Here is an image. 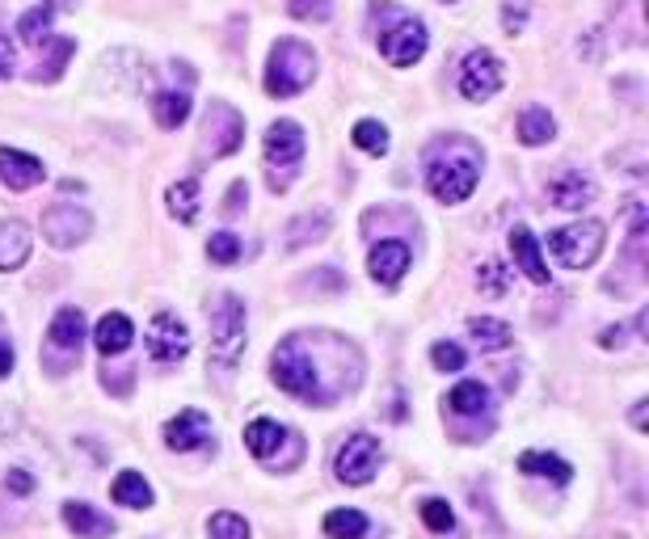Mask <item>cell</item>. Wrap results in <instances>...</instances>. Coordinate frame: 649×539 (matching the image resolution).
<instances>
[{
  "instance_id": "6da1fadb",
  "label": "cell",
  "mask_w": 649,
  "mask_h": 539,
  "mask_svg": "<svg viewBox=\"0 0 649 539\" xmlns=\"http://www.w3.org/2000/svg\"><path fill=\"white\" fill-rule=\"evenodd\" d=\"M270 371H274V384L291 392V397L309 400V405H329V388H325V371L316 363V354L304 346V337H288L274 358H270Z\"/></svg>"
},
{
  "instance_id": "7a4b0ae2",
  "label": "cell",
  "mask_w": 649,
  "mask_h": 539,
  "mask_svg": "<svg viewBox=\"0 0 649 539\" xmlns=\"http://www.w3.org/2000/svg\"><path fill=\"white\" fill-rule=\"evenodd\" d=\"M316 55L300 39H279L270 51V68H266V94L270 97H295L313 85Z\"/></svg>"
},
{
  "instance_id": "3957f363",
  "label": "cell",
  "mask_w": 649,
  "mask_h": 539,
  "mask_svg": "<svg viewBox=\"0 0 649 539\" xmlns=\"http://www.w3.org/2000/svg\"><path fill=\"white\" fill-rule=\"evenodd\" d=\"M477 177H482V161L477 152H447V157H434L431 169H426V186L439 203H464L473 190H477Z\"/></svg>"
},
{
  "instance_id": "277c9868",
  "label": "cell",
  "mask_w": 649,
  "mask_h": 539,
  "mask_svg": "<svg viewBox=\"0 0 649 539\" xmlns=\"http://www.w3.org/2000/svg\"><path fill=\"white\" fill-rule=\"evenodd\" d=\"M603 245H607V228H603L599 219H577L570 228L549 233V249H553L556 261H561L565 270H586V266H595L603 254Z\"/></svg>"
},
{
  "instance_id": "5b68a950",
  "label": "cell",
  "mask_w": 649,
  "mask_h": 539,
  "mask_svg": "<svg viewBox=\"0 0 649 539\" xmlns=\"http://www.w3.org/2000/svg\"><path fill=\"white\" fill-rule=\"evenodd\" d=\"M245 351V304L232 295V291H224L212 308V358H216L219 367H232Z\"/></svg>"
},
{
  "instance_id": "8992f818",
  "label": "cell",
  "mask_w": 649,
  "mask_h": 539,
  "mask_svg": "<svg viewBox=\"0 0 649 539\" xmlns=\"http://www.w3.org/2000/svg\"><path fill=\"white\" fill-rule=\"evenodd\" d=\"M388 18H392V25L380 30V55L392 68L418 64L426 55V25L418 18H409V13H397V9H388Z\"/></svg>"
},
{
  "instance_id": "52a82bcc",
  "label": "cell",
  "mask_w": 649,
  "mask_h": 539,
  "mask_svg": "<svg viewBox=\"0 0 649 539\" xmlns=\"http://www.w3.org/2000/svg\"><path fill=\"white\" fill-rule=\"evenodd\" d=\"M245 143V118L228 101H212V110L203 118V157H232Z\"/></svg>"
},
{
  "instance_id": "ba28073f",
  "label": "cell",
  "mask_w": 649,
  "mask_h": 539,
  "mask_svg": "<svg viewBox=\"0 0 649 539\" xmlns=\"http://www.w3.org/2000/svg\"><path fill=\"white\" fill-rule=\"evenodd\" d=\"M502 89V64L494 51H468L464 64H459V94L468 101H489V97Z\"/></svg>"
},
{
  "instance_id": "9c48e42d",
  "label": "cell",
  "mask_w": 649,
  "mask_h": 539,
  "mask_svg": "<svg viewBox=\"0 0 649 539\" xmlns=\"http://www.w3.org/2000/svg\"><path fill=\"white\" fill-rule=\"evenodd\" d=\"M186 351H191V328H186V321H177L173 312H156L152 325H148V354H152V363L173 367V363L186 358Z\"/></svg>"
},
{
  "instance_id": "30bf717a",
  "label": "cell",
  "mask_w": 649,
  "mask_h": 539,
  "mask_svg": "<svg viewBox=\"0 0 649 539\" xmlns=\"http://www.w3.org/2000/svg\"><path fill=\"white\" fill-rule=\"evenodd\" d=\"M89 233H94V219H89L85 207H76V203H55V207L43 212V236H47V245H55V249H73Z\"/></svg>"
},
{
  "instance_id": "8fae6325",
  "label": "cell",
  "mask_w": 649,
  "mask_h": 539,
  "mask_svg": "<svg viewBox=\"0 0 649 539\" xmlns=\"http://www.w3.org/2000/svg\"><path fill=\"white\" fill-rule=\"evenodd\" d=\"M380 468V443L371 434H350L337 451V481L346 485H367Z\"/></svg>"
},
{
  "instance_id": "7c38bea8",
  "label": "cell",
  "mask_w": 649,
  "mask_h": 539,
  "mask_svg": "<svg viewBox=\"0 0 649 539\" xmlns=\"http://www.w3.org/2000/svg\"><path fill=\"white\" fill-rule=\"evenodd\" d=\"M266 161L274 164V173L279 169H291V164H300V157H304V131H300V122H291V118H283V122H270V131H266Z\"/></svg>"
},
{
  "instance_id": "4fadbf2b",
  "label": "cell",
  "mask_w": 649,
  "mask_h": 539,
  "mask_svg": "<svg viewBox=\"0 0 649 539\" xmlns=\"http://www.w3.org/2000/svg\"><path fill=\"white\" fill-rule=\"evenodd\" d=\"M367 270L380 287H397L409 270V245L405 240H380L371 249V258H367Z\"/></svg>"
},
{
  "instance_id": "5bb4252c",
  "label": "cell",
  "mask_w": 649,
  "mask_h": 539,
  "mask_svg": "<svg viewBox=\"0 0 649 539\" xmlns=\"http://www.w3.org/2000/svg\"><path fill=\"white\" fill-rule=\"evenodd\" d=\"M549 198H553V207H561V212H582L595 198V182L586 173H577V169H561L553 182H549Z\"/></svg>"
},
{
  "instance_id": "9a60e30c",
  "label": "cell",
  "mask_w": 649,
  "mask_h": 539,
  "mask_svg": "<svg viewBox=\"0 0 649 539\" xmlns=\"http://www.w3.org/2000/svg\"><path fill=\"white\" fill-rule=\"evenodd\" d=\"M510 254H515V266H519L536 287H549L553 270H549V261L540 254V240H536L528 228H510Z\"/></svg>"
},
{
  "instance_id": "2e32d148",
  "label": "cell",
  "mask_w": 649,
  "mask_h": 539,
  "mask_svg": "<svg viewBox=\"0 0 649 539\" xmlns=\"http://www.w3.org/2000/svg\"><path fill=\"white\" fill-rule=\"evenodd\" d=\"M207 439H212V422H207V413H198V409H182V413L165 425V443L173 446V451H198Z\"/></svg>"
},
{
  "instance_id": "e0dca14e",
  "label": "cell",
  "mask_w": 649,
  "mask_h": 539,
  "mask_svg": "<svg viewBox=\"0 0 649 539\" xmlns=\"http://www.w3.org/2000/svg\"><path fill=\"white\" fill-rule=\"evenodd\" d=\"M43 177H47L43 161L25 157V152H18V148H0V182H4L9 190H34Z\"/></svg>"
},
{
  "instance_id": "ac0fdd59",
  "label": "cell",
  "mask_w": 649,
  "mask_h": 539,
  "mask_svg": "<svg viewBox=\"0 0 649 539\" xmlns=\"http://www.w3.org/2000/svg\"><path fill=\"white\" fill-rule=\"evenodd\" d=\"M30 249H34V236H30L22 219H0V270L25 266Z\"/></svg>"
},
{
  "instance_id": "d6986e66",
  "label": "cell",
  "mask_w": 649,
  "mask_h": 539,
  "mask_svg": "<svg viewBox=\"0 0 649 539\" xmlns=\"http://www.w3.org/2000/svg\"><path fill=\"white\" fill-rule=\"evenodd\" d=\"M47 337L55 351L80 354V346H85V312H80V308H60L47 328Z\"/></svg>"
},
{
  "instance_id": "ffe728a7",
  "label": "cell",
  "mask_w": 649,
  "mask_h": 539,
  "mask_svg": "<svg viewBox=\"0 0 649 539\" xmlns=\"http://www.w3.org/2000/svg\"><path fill=\"white\" fill-rule=\"evenodd\" d=\"M64 522H68V531H76V539L115 536V522L106 515H97L89 502H64Z\"/></svg>"
},
{
  "instance_id": "44dd1931",
  "label": "cell",
  "mask_w": 649,
  "mask_h": 539,
  "mask_svg": "<svg viewBox=\"0 0 649 539\" xmlns=\"http://www.w3.org/2000/svg\"><path fill=\"white\" fill-rule=\"evenodd\" d=\"M131 337H136V325L122 316V312H106L101 321H97V328H94V342H97V351L106 354H122L127 346H131Z\"/></svg>"
},
{
  "instance_id": "7402d4cb",
  "label": "cell",
  "mask_w": 649,
  "mask_h": 539,
  "mask_svg": "<svg viewBox=\"0 0 649 539\" xmlns=\"http://www.w3.org/2000/svg\"><path fill=\"white\" fill-rule=\"evenodd\" d=\"M291 434L283 430L279 422H270V418H258V422L245 425V446L258 455V460H274V451L288 443Z\"/></svg>"
},
{
  "instance_id": "603a6c76",
  "label": "cell",
  "mask_w": 649,
  "mask_h": 539,
  "mask_svg": "<svg viewBox=\"0 0 649 539\" xmlns=\"http://www.w3.org/2000/svg\"><path fill=\"white\" fill-rule=\"evenodd\" d=\"M152 115L165 131H177L191 118V89H161L152 97Z\"/></svg>"
},
{
  "instance_id": "cb8c5ba5",
  "label": "cell",
  "mask_w": 649,
  "mask_h": 539,
  "mask_svg": "<svg viewBox=\"0 0 649 539\" xmlns=\"http://www.w3.org/2000/svg\"><path fill=\"white\" fill-rule=\"evenodd\" d=\"M519 472L540 476V481H553V485H570L574 481V468L565 460H556V455H544V451H523L519 455Z\"/></svg>"
},
{
  "instance_id": "d4e9b609",
  "label": "cell",
  "mask_w": 649,
  "mask_h": 539,
  "mask_svg": "<svg viewBox=\"0 0 649 539\" xmlns=\"http://www.w3.org/2000/svg\"><path fill=\"white\" fill-rule=\"evenodd\" d=\"M51 18H55V4L43 0V4H34L22 22H18V34H22L25 47H47L51 43Z\"/></svg>"
},
{
  "instance_id": "484cf974",
  "label": "cell",
  "mask_w": 649,
  "mask_h": 539,
  "mask_svg": "<svg viewBox=\"0 0 649 539\" xmlns=\"http://www.w3.org/2000/svg\"><path fill=\"white\" fill-rule=\"evenodd\" d=\"M447 405H452V413H456V418H477V413L489 409V388L477 384V379H464V384L452 388Z\"/></svg>"
},
{
  "instance_id": "4316f807",
  "label": "cell",
  "mask_w": 649,
  "mask_h": 539,
  "mask_svg": "<svg viewBox=\"0 0 649 539\" xmlns=\"http://www.w3.org/2000/svg\"><path fill=\"white\" fill-rule=\"evenodd\" d=\"M110 493H115V502L127 506V510H148L152 506V489H148V481L140 472H119Z\"/></svg>"
},
{
  "instance_id": "83f0119b",
  "label": "cell",
  "mask_w": 649,
  "mask_h": 539,
  "mask_svg": "<svg viewBox=\"0 0 649 539\" xmlns=\"http://www.w3.org/2000/svg\"><path fill=\"white\" fill-rule=\"evenodd\" d=\"M553 136H556V122L544 106H531V110L519 115V140L528 143V148H540V143H549Z\"/></svg>"
},
{
  "instance_id": "f1b7e54d",
  "label": "cell",
  "mask_w": 649,
  "mask_h": 539,
  "mask_svg": "<svg viewBox=\"0 0 649 539\" xmlns=\"http://www.w3.org/2000/svg\"><path fill=\"white\" fill-rule=\"evenodd\" d=\"M468 333L482 351H506L510 346V325L506 321H494V316H473L468 321Z\"/></svg>"
},
{
  "instance_id": "f546056e",
  "label": "cell",
  "mask_w": 649,
  "mask_h": 539,
  "mask_svg": "<svg viewBox=\"0 0 649 539\" xmlns=\"http://www.w3.org/2000/svg\"><path fill=\"white\" fill-rule=\"evenodd\" d=\"M329 224H334L329 212L300 215L288 228V249H300V245H309V240H325V236H329Z\"/></svg>"
},
{
  "instance_id": "4dcf8cb0",
  "label": "cell",
  "mask_w": 649,
  "mask_h": 539,
  "mask_svg": "<svg viewBox=\"0 0 649 539\" xmlns=\"http://www.w3.org/2000/svg\"><path fill=\"white\" fill-rule=\"evenodd\" d=\"M169 212L182 224H194V215H198V177H182L177 186H169Z\"/></svg>"
},
{
  "instance_id": "1f68e13d",
  "label": "cell",
  "mask_w": 649,
  "mask_h": 539,
  "mask_svg": "<svg viewBox=\"0 0 649 539\" xmlns=\"http://www.w3.org/2000/svg\"><path fill=\"white\" fill-rule=\"evenodd\" d=\"M367 515H359V510H329L325 515V536L329 539H363L367 536Z\"/></svg>"
},
{
  "instance_id": "d6a6232c",
  "label": "cell",
  "mask_w": 649,
  "mask_h": 539,
  "mask_svg": "<svg viewBox=\"0 0 649 539\" xmlns=\"http://www.w3.org/2000/svg\"><path fill=\"white\" fill-rule=\"evenodd\" d=\"M350 140H355V148H363L367 157H385L388 152V127L385 122H376V118H363V122H355Z\"/></svg>"
},
{
  "instance_id": "836d02e7",
  "label": "cell",
  "mask_w": 649,
  "mask_h": 539,
  "mask_svg": "<svg viewBox=\"0 0 649 539\" xmlns=\"http://www.w3.org/2000/svg\"><path fill=\"white\" fill-rule=\"evenodd\" d=\"M418 510H422V522H426L431 531H439V536H447V531L456 527V515H452V506H447L443 497H426Z\"/></svg>"
},
{
  "instance_id": "e575fe53",
  "label": "cell",
  "mask_w": 649,
  "mask_h": 539,
  "mask_svg": "<svg viewBox=\"0 0 649 539\" xmlns=\"http://www.w3.org/2000/svg\"><path fill=\"white\" fill-rule=\"evenodd\" d=\"M207 536L212 539H249V522H245L241 515H232V510H219V515H212V522H207Z\"/></svg>"
},
{
  "instance_id": "d590c367",
  "label": "cell",
  "mask_w": 649,
  "mask_h": 539,
  "mask_svg": "<svg viewBox=\"0 0 649 539\" xmlns=\"http://www.w3.org/2000/svg\"><path fill=\"white\" fill-rule=\"evenodd\" d=\"M207 258L219 261V266H232V261L241 258V236L232 233H216L207 240Z\"/></svg>"
},
{
  "instance_id": "8d00e7d4",
  "label": "cell",
  "mask_w": 649,
  "mask_h": 539,
  "mask_svg": "<svg viewBox=\"0 0 649 539\" xmlns=\"http://www.w3.org/2000/svg\"><path fill=\"white\" fill-rule=\"evenodd\" d=\"M510 279H515V270H506L502 261H485L482 274H477V282H482L485 295H506V287H510Z\"/></svg>"
},
{
  "instance_id": "74e56055",
  "label": "cell",
  "mask_w": 649,
  "mask_h": 539,
  "mask_svg": "<svg viewBox=\"0 0 649 539\" xmlns=\"http://www.w3.org/2000/svg\"><path fill=\"white\" fill-rule=\"evenodd\" d=\"M288 9L300 22H329L334 18V0H288Z\"/></svg>"
},
{
  "instance_id": "f35d334b",
  "label": "cell",
  "mask_w": 649,
  "mask_h": 539,
  "mask_svg": "<svg viewBox=\"0 0 649 539\" xmlns=\"http://www.w3.org/2000/svg\"><path fill=\"white\" fill-rule=\"evenodd\" d=\"M431 358L439 371H459V367H464V351H459L456 342H434Z\"/></svg>"
},
{
  "instance_id": "ab89813d",
  "label": "cell",
  "mask_w": 649,
  "mask_h": 539,
  "mask_svg": "<svg viewBox=\"0 0 649 539\" xmlns=\"http://www.w3.org/2000/svg\"><path fill=\"white\" fill-rule=\"evenodd\" d=\"M625 342H628V328L625 325H607L599 333V346H603V351H620Z\"/></svg>"
},
{
  "instance_id": "60d3db41",
  "label": "cell",
  "mask_w": 649,
  "mask_h": 539,
  "mask_svg": "<svg viewBox=\"0 0 649 539\" xmlns=\"http://www.w3.org/2000/svg\"><path fill=\"white\" fill-rule=\"evenodd\" d=\"M4 485H9L13 493H30V489H34V476H30L25 468H13L9 476H4Z\"/></svg>"
},
{
  "instance_id": "b9f144b4",
  "label": "cell",
  "mask_w": 649,
  "mask_h": 539,
  "mask_svg": "<svg viewBox=\"0 0 649 539\" xmlns=\"http://www.w3.org/2000/svg\"><path fill=\"white\" fill-rule=\"evenodd\" d=\"M241 198H249V190H245V182H232V190H228V203H224V212L237 215V212H241Z\"/></svg>"
},
{
  "instance_id": "7bdbcfd3",
  "label": "cell",
  "mask_w": 649,
  "mask_h": 539,
  "mask_svg": "<svg viewBox=\"0 0 649 539\" xmlns=\"http://www.w3.org/2000/svg\"><path fill=\"white\" fill-rule=\"evenodd\" d=\"M9 371H13V346L0 342V376H9Z\"/></svg>"
},
{
  "instance_id": "ee69618b",
  "label": "cell",
  "mask_w": 649,
  "mask_h": 539,
  "mask_svg": "<svg viewBox=\"0 0 649 539\" xmlns=\"http://www.w3.org/2000/svg\"><path fill=\"white\" fill-rule=\"evenodd\" d=\"M632 425H637V430H646V400H637V405H632Z\"/></svg>"
},
{
  "instance_id": "f6af8a7d",
  "label": "cell",
  "mask_w": 649,
  "mask_h": 539,
  "mask_svg": "<svg viewBox=\"0 0 649 539\" xmlns=\"http://www.w3.org/2000/svg\"><path fill=\"white\" fill-rule=\"evenodd\" d=\"M0 76H4V68H0Z\"/></svg>"
}]
</instances>
